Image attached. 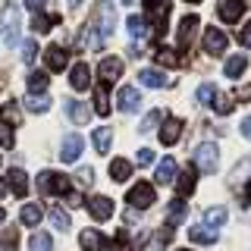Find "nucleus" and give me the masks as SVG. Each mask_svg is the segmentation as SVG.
Listing matches in <instances>:
<instances>
[{
  "label": "nucleus",
  "instance_id": "9",
  "mask_svg": "<svg viewBox=\"0 0 251 251\" xmlns=\"http://www.w3.org/2000/svg\"><path fill=\"white\" fill-rule=\"evenodd\" d=\"M116 107H120L123 113H135V110L141 107V94H138L135 88H129V85H126V88L116 91Z\"/></svg>",
  "mask_w": 251,
  "mask_h": 251
},
{
  "label": "nucleus",
  "instance_id": "31",
  "mask_svg": "<svg viewBox=\"0 0 251 251\" xmlns=\"http://www.w3.org/2000/svg\"><path fill=\"white\" fill-rule=\"evenodd\" d=\"M47 85H50V75H44V73H28V94H44L47 91Z\"/></svg>",
  "mask_w": 251,
  "mask_h": 251
},
{
  "label": "nucleus",
  "instance_id": "47",
  "mask_svg": "<svg viewBox=\"0 0 251 251\" xmlns=\"http://www.w3.org/2000/svg\"><path fill=\"white\" fill-rule=\"evenodd\" d=\"M239 41H242V47H248V50H251V22H245V25H242Z\"/></svg>",
  "mask_w": 251,
  "mask_h": 251
},
{
  "label": "nucleus",
  "instance_id": "57",
  "mask_svg": "<svg viewBox=\"0 0 251 251\" xmlns=\"http://www.w3.org/2000/svg\"><path fill=\"white\" fill-rule=\"evenodd\" d=\"M185 3H201V0H185Z\"/></svg>",
  "mask_w": 251,
  "mask_h": 251
},
{
  "label": "nucleus",
  "instance_id": "25",
  "mask_svg": "<svg viewBox=\"0 0 251 251\" xmlns=\"http://www.w3.org/2000/svg\"><path fill=\"white\" fill-rule=\"evenodd\" d=\"M19 120H22L19 104H16V100H6V104L0 107V123H6V126L13 129V126H19Z\"/></svg>",
  "mask_w": 251,
  "mask_h": 251
},
{
  "label": "nucleus",
  "instance_id": "1",
  "mask_svg": "<svg viewBox=\"0 0 251 251\" xmlns=\"http://www.w3.org/2000/svg\"><path fill=\"white\" fill-rule=\"evenodd\" d=\"M69 176H63V173H53V170H44L41 176H38V192L41 195H69Z\"/></svg>",
  "mask_w": 251,
  "mask_h": 251
},
{
  "label": "nucleus",
  "instance_id": "52",
  "mask_svg": "<svg viewBox=\"0 0 251 251\" xmlns=\"http://www.w3.org/2000/svg\"><path fill=\"white\" fill-rule=\"evenodd\" d=\"M44 3H47V0H25V6H28V10H35V13H38V10H41V6H44Z\"/></svg>",
  "mask_w": 251,
  "mask_h": 251
},
{
  "label": "nucleus",
  "instance_id": "15",
  "mask_svg": "<svg viewBox=\"0 0 251 251\" xmlns=\"http://www.w3.org/2000/svg\"><path fill=\"white\" fill-rule=\"evenodd\" d=\"M66 57H69V50H63L60 44H50L44 50V63H47V69H53V73L66 69Z\"/></svg>",
  "mask_w": 251,
  "mask_h": 251
},
{
  "label": "nucleus",
  "instance_id": "13",
  "mask_svg": "<svg viewBox=\"0 0 251 251\" xmlns=\"http://www.w3.org/2000/svg\"><path fill=\"white\" fill-rule=\"evenodd\" d=\"M98 73H100V78L110 85V82H116V78L123 75V60L120 57H104L100 60V66H98Z\"/></svg>",
  "mask_w": 251,
  "mask_h": 251
},
{
  "label": "nucleus",
  "instance_id": "40",
  "mask_svg": "<svg viewBox=\"0 0 251 251\" xmlns=\"http://www.w3.org/2000/svg\"><path fill=\"white\" fill-rule=\"evenodd\" d=\"M204 220H207V226H223L226 223V207H207Z\"/></svg>",
  "mask_w": 251,
  "mask_h": 251
},
{
  "label": "nucleus",
  "instance_id": "26",
  "mask_svg": "<svg viewBox=\"0 0 251 251\" xmlns=\"http://www.w3.org/2000/svg\"><path fill=\"white\" fill-rule=\"evenodd\" d=\"M129 176H132V163L123 160V157H116V160L110 163V179H113V182H126Z\"/></svg>",
  "mask_w": 251,
  "mask_h": 251
},
{
  "label": "nucleus",
  "instance_id": "50",
  "mask_svg": "<svg viewBox=\"0 0 251 251\" xmlns=\"http://www.w3.org/2000/svg\"><path fill=\"white\" fill-rule=\"evenodd\" d=\"M242 135L251 141V116H245V120H242Z\"/></svg>",
  "mask_w": 251,
  "mask_h": 251
},
{
  "label": "nucleus",
  "instance_id": "2",
  "mask_svg": "<svg viewBox=\"0 0 251 251\" xmlns=\"http://www.w3.org/2000/svg\"><path fill=\"white\" fill-rule=\"evenodd\" d=\"M145 10H148V25H154L151 35H163L170 19V0H145Z\"/></svg>",
  "mask_w": 251,
  "mask_h": 251
},
{
  "label": "nucleus",
  "instance_id": "35",
  "mask_svg": "<svg viewBox=\"0 0 251 251\" xmlns=\"http://www.w3.org/2000/svg\"><path fill=\"white\" fill-rule=\"evenodd\" d=\"M126 25H129V35L132 38L151 35V31H148V19H145V16H129V22H126Z\"/></svg>",
  "mask_w": 251,
  "mask_h": 251
},
{
  "label": "nucleus",
  "instance_id": "55",
  "mask_svg": "<svg viewBox=\"0 0 251 251\" xmlns=\"http://www.w3.org/2000/svg\"><path fill=\"white\" fill-rule=\"evenodd\" d=\"M69 6H82V0H69Z\"/></svg>",
  "mask_w": 251,
  "mask_h": 251
},
{
  "label": "nucleus",
  "instance_id": "48",
  "mask_svg": "<svg viewBox=\"0 0 251 251\" xmlns=\"http://www.w3.org/2000/svg\"><path fill=\"white\" fill-rule=\"evenodd\" d=\"M170 242H173V229L167 226V229H163L160 235H157V245H170Z\"/></svg>",
  "mask_w": 251,
  "mask_h": 251
},
{
  "label": "nucleus",
  "instance_id": "16",
  "mask_svg": "<svg viewBox=\"0 0 251 251\" xmlns=\"http://www.w3.org/2000/svg\"><path fill=\"white\" fill-rule=\"evenodd\" d=\"M245 13V0H220V19L223 22H239Z\"/></svg>",
  "mask_w": 251,
  "mask_h": 251
},
{
  "label": "nucleus",
  "instance_id": "29",
  "mask_svg": "<svg viewBox=\"0 0 251 251\" xmlns=\"http://www.w3.org/2000/svg\"><path fill=\"white\" fill-rule=\"evenodd\" d=\"M245 69H248V60L242 57V53H235V57L226 60V69H223V73H226V78H239Z\"/></svg>",
  "mask_w": 251,
  "mask_h": 251
},
{
  "label": "nucleus",
  "instance_id": "19",
  "mask_svg": "<svg viewBox=\"0 0 251 251\" xmlns=\"http://www.w3.org/2000/svg\"><path fill=\"white\" fill-rule=\"evenodd\" d=\"M154 182H160V185H170V182H176V160H173V157H163V160L157 163Z\"/></svg>",
  "mask_w": 251,
  "mask_h": 251
},
{
  "label": "nucleus",
  "instance_id": "54",
  "mask_svg": "<svg viewBox=\"0 0 251 251\" xmlns=\"http://www.w3.org/2000/svg\"><path fill=\"white\" fill-rule=\"evenodd\" d=\"M245 198L251 201V179H248V185H245Z\"/></svg>",
  "mask_w": 251,
  "mask_h": 251
},
{
  "label": "nucleus",
  "instance_id": "10",
  "mask_svg": "<svg viewBox=\"0 0 251 251\" xmlns=\"http://www.w3.org/2000/svg\"><path fill=\"white\" fill-rule=\"evenodd\" d=\"M88 214L98 220V223H104V220L113 217V201L104 198V195H94V198L88 201Z\"/></svg>",
  "mask_w": 251,
  "mask_h": 251
},
{
  "label": "nucleus",
  "instance_id": "46",
  "mask_svg": "<svg viewBox=\"0 0 251 251\" xmlns=\"http://www.w3.org/2000/svg\"><path fill=\"white\" fill-rule=\"evenodd\" d=\"M35 53H38V44L35 41H25V44H22V60H25V63L35 60Z\"/></svg>",
  "mask_w": 251,
  "mask_h": 251
},
{
  "label": "nucleus",
  "instance_id": "18",
  "mask_svg": "<svg viewBox=\"0 0 251 251\" xmlns=\"http://www.w3.org/2000/svg\"><path fill=\"white\" fill-rule=\"evenodd\" d=\"M6 182H10V185H6V188H10V192L16 195V198H25V195H28V176H25V170H10V179H6Z\"/></svg>",
  "mask_w": 251,
  "mask_h": 251
},
{
  "label": "nucleus",
  "instance_id": "5",
  "mask_svg": "<svg viewBox=\"0 0 251 251\" xmlns=\"http://www.w3.org/2000/svg\"><path fill=\"white\" fill-rule=\"evenodd\" d=\"M94 25H98V31L104 38H110L113 35V25H116V13H113V3H110V0H100L98 6H94Z\"/></svg>",
  "mask_w": 251,
  "mask_h": 251
},
{
  "label": "nucleus",
  "instance_id": "23",
  "mask_svg": "<svg viewBox=\"0 0 251 251\" xmlns=\"http://www.w3.org/2000/svg\"><path fill=\"white\" fill-rule=\"evenodd\" d=\"M138 82H141V85H148V88H167L170 78L163 75L160 69H141V73H138Z\"/></svg>",
  "mask_w": 251,
  "mask_h": 251
},
{
  "label": "nucleus",
  "instance_id": "36",
  "mask_svg": "<svg viewBox=\"0 0 251 251\" xmlns=\"http://www.w3.org/2000/svg\"><path fill=\"white\" fill-rule=\"evenodd\" d=\"M50 223L57 226L60 232H66L69 226H73V220H69V214H66V210H63V207H53V210H50Z\"/></svg>",
  "mask_w": 251,
  "mask_h": 251
},
{
  "label": "nucleus",
  "instance_id": "41",
  "mask_svg": "<svg viewBox=\"0 0 251 251\" xmlns=\"http://www.w3.org/2000/svg\"><path fill=\"white\" fill-rule=\"evenodd\" d=\"M163 120V113L160 110H151V113L145 116V120H141V132H151V129H157V123Z\"/></svg>",
  "mask_w": 251,
  "mask_h": 251
},
{
  "label": "nucleus",
  "instance_id": "44",
  "mask_svg": "<svg viewBox=\"0 0 251 251\" xmlns=\"http://www.w3.org/2000/svg\"><path fill=\"white\" fill-rule=\"evenodd\" d=\"M0 145H3V148H13V145H16V138H13V129H10L6 123H0Z\"/></svg>",
  "mask_w": 251,
  "mask_h": 251
},
{
  "label": "nucleus",
  "instance_id": "12",
  "mask_svg": "<svg viewBox=\"0 0 251 251\" xmlns=\"http://www.w3.org/2000/svg\"><path fill=\"white\" fill-rule=\"evenodd\" d=\"M100 44H104V35L98 31V25H94V22H88V25L82 28L78 47H82V50H100Z\"/></svg>",
  "mask_w": 251,
  "mask_h": 251
},
{
  "label": "nucleus",
  "instance_id": "53",
  "mask_svg": "<svg viewBox=\"0 0 251 251\" xmlns=\"http://www.w3.org/2000/svg\"><path fill=\"white\" fill-rule=\"evenodd\" d=\"M6 192H10V188H6V182H3V179H0V198H3Z\"/></svg>",
  "mask_w": 251,
  "mask_h": 251
},
{
  "label": "nucleus",
  "instance_id": "33",
  "mask_svg": "<svg viewBox=\"0 0 251 251\" xmlns=\"http://www.w3.org/2000/svg\"><path fill=\"white\" fill-rule=\"evenodd\" d=\"M60 22V16H41V13H35V19H31V28L38 31V35H47L53 25Z\"/></svg>",
  "mask_w": 251,
  "mask_h": 251
},
{
  "label": "nucleus",
  "instance_id": "17",
  "mask_svg": "<svg viewBox=\"0 0 251 251\" xmlns=\"http://www.w3.org/2000/svg\"><path fill=\"white\" fill-rule=\"evenodd\" d=\"M69 82H73V88H75V91L91 88V69H88V63H75L73 73H69Z\"/></svg>",
  "mask_w": 251,
  "mask_h": 251
},
{
  "label": "nucleus",
  "instance_id": "51",
  "mask_svg": "<svg viewBox=\"0 0 251 251\" xmlns=\"http://www.w3.org/2000/svg\"><path fill=\"white\" fill-rule=\"evenodd\" d=\"M78 179H85V182H91V179H94V170L82 167V170H78Z\"/></svg>",
  "mask_w": 251,
  "mask_h": 251
},
{
  "label": "nucleus",
  "instance_id": "22",
  "mask_svg": "<svg viewBox=\"0 0 251 251\" xmlns=\"http://www.w3.org/2000/svg\"><path fill=\"white\" fill-rule=\"evenodd\" d=\"M91 141H94V151L98 154H107L110 141H113V129H110V126H98V129L91 132Z\"/></svg>",
  "mask_w": 251,
  "mask_h": 251
},
{
  "label": "nucleus",
  "instance_id": "28",
  "mask_svg": "<svg viewBox=\"0 0 251 251\" xmlns=\"http://www.w3.org/2000/svg\"><path fill=\"white\" fill-rule=\"evenodd\" d=\"M188 239H192V242H198V245H214V242H217V232L210 229V226H192Z\"/></svg>",
  "mask_w": 251,
  "mask_h": 251
},
{
  "label": "nucleus",
  "instance_id": "7",
  "mask_svg": "<svg viewBox=\"0 0 251 251\" xmlns=\"http://www.w3.org/2000/svg\"><path fill=\"white\" fill-rule=\"evenodd\" d=\"M82 148H85V141H82V135H66L63 138V148H60V160L63 163H75L78 157H82Z\"/></svg>",
  "mask_w": 251,
  "mask_h": 251
},
{
  "label": "nucleus",
  "instance_id": "11",
  "mask_svg": "<svg viewBox=\"0 0 251 251\" xmlns=\"http://www.w3.org/2000/svg\"><path fill=\"white\" fill-rule=\"evenodd\" d=\"M78 245H82L85 251H110V242L98 229H85L82 235H78Z\"/></svg>",
  "mask_w": 251,
  "mask_h": 251
},
{
  "label": "nucleus",
  "instance_id": "3",
  "mask_svg": "<svg viewBox=\"0 0 251 251\" xmlns=\"http://www.w3.org/2000/svg\"><path fill=\"white\" fill-rule=\"evenodd\" d=\"M0 28H3L6 47H16V41H19V10H16V3H6L0 10Z\"/></svg>",
  "mask_w": 251,
  "mask_h": 251
},
{
  "label": "nucleus",
  "instance_id": "34",
  "mask_svg": "<svg viewBox=\"0 0 251 251\" xmlns=\"http://www.w3.org/2000/svg\"><path fill=\"white\" fill-rule=\"evenodd\" d=\"M25 107L31 110V113H47V110H50V98H47V94H28Z\"/></svg>",
  "mask_w": 251,
  "mask_h": 251
},
{
  "label": "nucleus",
  "instance_id": "27",
  "mask_svg": "<svg viewBox=\"0 0 251 251\" xmlns=\"http://www.w3.org/2000/svg\"><path fill=\"white\" fill-rule=\"evenodd\" d=\"M195 182H198V176H195V167H188L182 176L176 179V188H179V198H185V195L195 192Z\"/></svg>",
  "mask_w": 251,
  "mask_h": 251
},
{
  "label": "nucleus",
  "instance_id": "14",
  "mask_svg": "<svg viewBox=\"0 0 251 251\" xmlns=\"http://www.w3.org/2000/svg\"><path fill=\"white\" fill-rule=\"evenodd\" d=\"M198 25H201L198 16H185V19L179 22V38H176L179 47H188V44L195 41V31H198Z\"/></svg>",
  "mask_w": 251,
  "mask_h": 251
},
{
  "label": "nucleus",
  "instance_id": "32",
  "mask_svg": "<svg viewBox=\"0 0 251 251\" xmlns=\"http://www.w3.org/2000/svg\"><path fill=\"white\" fill-rule=\"evenodd\" d=\"M182 220H185V201H182V198H176V201L170 204V210H167V226L173 229V226L182 223Z\"/></svg>",
  "mask_w": 251,
  "mask_h": 251
},
{
  "label": "nucleus",
  "instance_id": "43",
  "mask_svg": "<svg viewBox=\"0 0 251 251\" xmlns=\"http://www.w3.org/2000/svg\"><path fill=\"white\" fill-rule=\"evenodd\" d=\"M210 107H214L220 116H226V113H229V110H232V100H229V98H223V94H217V100H214V104H210Z\"/></svg>",
  "mask_w": 251,
  "mask_h": 251
},
{
  "label": "nucleus",
  "instance_id": "39",
  "mask_svg": "<svg viewBox=\"0 0 251 251\" xmlns=\"http://www.w3.org/2000/svg\"><path fill=\"white\" fill-rule=\"evenodd\" d=\"M0 248H3V251H16V248H19V232H16V229H3V235H0Z\"/></svg>",
  "mask_w": 251,
  "mask_h": 251
},
{
  "label": "nucleus",
  "instance_id": "20",
  "mask_svg": "<svg viewBox=\"0 0 251 251\" xmlns=\"http://www.w3.org/2000/svg\"><path fill=\"white\" fill-rule=\"evenodd\" d=\"M179 135H182V120L170 116V120L160 126V141H163V145H176Z\"/></svg>",
  "mask_w": 251,
  "mask_h": 251
},
{
  "label": "nucleus",
  "instance_id": "21",
  "mask_svg": "<svg viewBox=\"0 0 251 251\" xmlns=\"http://www.w3.org/2000/svg\"><path fill=\"white\" fill-rule=\"evenodd\" d=\"M66 113H69V120H73L75 126H85L91 120V110L85 107V100H75V98L66 100Z\"/></svg>",
  "mask_w": 251,
  "mask_h": 251
},
{
  "label": "nucleus",
  "instance_id": "4",
  "mask_svg": "<svg viewBox=\"0 0 251 251\" xmlns=\"http://www.w3.org/2000/svg\"><path fill=\"white\" fill-rule=\"evenodd\" d=\"M217 163H220V151L214 141H204V145L195 148V170L201 173H217Z\"/></svg>",
  "mask_w": 251,
  "mask_h": 251
},
{
  "label": "nucleus",
  "instance_id": "58",
  "mask_svg": "<svg viewBox=\"0 0 251 251\" xmlns=\"http://www.w3.org/2000/svg\"><path fill=\"white\" fill-rule=\"evenodd\" d=\"M120 251H132V248H120Z\"/></svg>",
  "mask_w": 251,
  "mask_h": 251
},
{
  "label": "nucleus",
  "instance_id": "30",
  "mask_svg": "<svg viewBox=\"0 0 251 251\" xmlns=\"http://www.w3.org/2000/svg\"><path fill=\"white\" fill-rule=\"evenodd\" d=\"M41 204H25L22 207V214H19V220H22V226H38L41 223Z\"/></svg>",
  "mask_w": 251,
  "mask_h": 251
},
{
  "label": "nucleus",
  "instance_id": "6",
  "mask_svg": "<svg viewBox=\"0 0 251 251\" xmlns=\"http://www.w3.org/2000/svg\"><path fill=\"white\" fill-rule=\"evenodd\" d=\"M126 201L132 204V207H151V204L157 201V192H154V185L151 182H138V185H132L129 188V195H126Z\"/></svg>",
  "mask_w": 251,
  "mask_h": 251
},
{
  "label": "nucleus",
  "instance_id": "42",
  "mask_svg": "<svg viewBox=\"0 0 251 251\" xmlns=\"http://www.w3.org/2000/svg\"><path fill=\"white\" fill-rule=\"evenodd\" d=\"M157 63H163V66H176L179 57L173 50H167V47H160V50H157Z\"/></svg>",
  "mask_w": 251,
  "mask_h": 251
},
{
  "label": "nucleus",
  "instance_id": "56",
  "mask_svg": "<svg viewBox=\"0 0 251 251\" xmlns=\"http://www.w3.org/2000/svg\"><path fill=\"white\" fill-rule=\"evenodd\" d=\"M0 223H3V207H0Z\"/></svg>",
  "mask_w": 251,
  "mask_h": 251
},
{
  "label": "nucleus",
  "instance_id": "38",
  "mask_svg": "<svg viewBox=\"0 0 251 251\" xmlns=\"http://www.w3.org/2000/svg\"><path fill=\"white\" fill-rule=\"evenodd\" d=\"M217 94H220V91H217V85H210V82H204V85H201V88H198V94H195V98H198V100H201V104H207V107H210V104H214V100H217Z\"/></svg>",
  "mask_w": 251,
  "mask_h": 251
},
{
  "label": "nucleus",
  "instance_id": "45",
  "mask_svg": "<svg viewBox=\"0 0 251 251\" xmlns=\"http://www.w3.org/2000/svg\"><path fill=\"white\" fill-rule=\"evenodd\" d=\"M135 160H138V167H151V163H154V151H151V148H141V151L135 154Z\"/></svg>",
  "mask_w": 251,
  "mask_h": 251
},
{
  "label": "nucleus",
  "instance_id": "49",
  "mask_svg": "<svg viewBox=\"0 0 251 251\" xmlns=\"http://www.w3.org/2000/svg\"><path fill=\"white\" fill-rule=\"evenodd\" d=\"M235 100H251V82L245 85V88H239V91H235Z\"/></svg>",
  "mask_w": 251,
  "mask_h": 251
},
{
  "label": "nucleus",
  "instance_id": "24",
  "mask_svg": "<svg viewBox=\"0 0 251 251\" xmlns=\"http://www.w3.org/2000/svg\"><path fill=\"white\" fill-rule=\"evenodd\" d=\"M94 113H98V116H107V113H110V94H107V82L94 85Z\"/></svg>",
  "mask_w": 251,
  "mask_h": 251
},
{
  "label": "nucleus",
  "instance_id": "37",
  "mask_svg": "<svg viewBox=\"0 0 251 251\" xmlns=\"http://www.w3.org/2000/svg\"><path fill=\"white\" fill-rule=\"evenodd\" d=\"M28 248L31 251H50L53 248V239L47 232H35V235H31V242H28Z\"/></svg>",
  "mask_w": 251,
  "mask_h": 251
},
{
  "label": "nucleus",
  "instance_id": "8",
  "mask_svg": "<svg viewBox=\"0 0 251 251\" xmlns=\"http://www.w3.org/2000/svg\"><path fill=\"white\" fill-rule=\"evenodd\" d=\"M226 44H229V38H226L220 28H207V31H204V50H207L210 57H220V53L226 50Z\"/></svg>",
  "mask_w": 251,
  "mask_h": 251
}]
</instances>
